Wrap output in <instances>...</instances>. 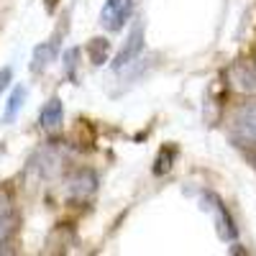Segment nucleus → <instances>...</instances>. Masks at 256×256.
<instances>
[{"instance_id":"f257e3e1","label":"nucleus","mask_w":256,"mask_h":256,"mask_svg":"<svg viewBox=\"0 0 256 256\" xmlns=\"http://www.w3.org/2000/svg\"><path fill=\"white\" fill-rule=\"evenodd\" d=\"M230 136L241 146H256V102H244L233 113L230 120Z\"/></svg>"},{"instance_id":"f03ea898","label":"nucleus","mask_w":256,"mask_h":256,"mask_svg":"<svg viewBox=\"0 0 256 256\" xmlns=\"http://www.w3.org/2000/svg\"><path fill=\"white\" fill-rule=\"evenodd\" d=\"M98 192V174L92 169H80L67 180V198L72 202H84Z\"/></svg>"},{"instance_id":"7ed1b4c3","label":"nucleus","mask_w":256,"mask_h":256,"mask_svg":"<svg viewBox=\"0 0 256 256\" xmlns=\"http://www.w3.org/2000/svg\"><path fill=\"white\" fill-rule=\"evenodd\" d=\"M18 228V212H16V202H13V195L0 187V248H3Z\"/></svg>"},{"instance_id":"20e7f679","label":"nucleus","mask_w":256,"mask_h":256,"mask_svg":"<svg viewBox=\"0 0 256 256\" xmlns=\"http://www.w3.org/2000/svg\"><path fill=\"white\" fill-rule=\"evenodd\" d=\"M144 49V24H136L131 31H128V38H126V44L120 46V52L116 54L113 59V70H123V67H131V64L136 62V56L141 54Z\"/></svg>"},{"instance_id":"39448f33","label":"nucleus","mask_w":256,"mask_h":256,"mask_svg":"<svg viewBox=\"0 0 256 256\" xmlns=\"http://www.w3.org/2000/svg\"><path fill=\"white\" fill-rule=\"evenodd\" d=\"M131 8H134V0H105V6L100 10V24L108 31L123 28L126 18L131 16Z\"/></svg>"},{"instance_id":"423d86ee","label":"nucleus","mask_w":256,"mask_h":256,"mask_svg":"<svg viewBox=\"0 0 256 256\" xmlns=\"http://www.w3.org/2000/svg\"><path fill=\"white\" fill-rule=\"evenodd\" d=\"M228 80H230L233 90H238L244 95H256V70L251 64H246V62L233 64L228 72Z\"/></svg>"},{"instance_id":"0eeeda50","label":"nucleus","mask_w":256,"mask_h":256,"mask_svg":"<svg viewBox=\"0 0 256 256\" xmlns=\"http://www.w3.org/2000/svg\"><path fill=\"white\" fill-rule=\"evenodd\" d=\"M64 120V105L59 98H52L44 108H41V116H38V123L41 128H46V131H54V128H59Z\"/></svg>"},{"instance_id":"6e6552de","label":"nucleus","mask_w":256,"mask_h":256,"mask_svg":"<svg viewBox=\"0 0 256 256\" xmlns=\"http://www.w3.org/2000/svg\"><path fill=\"white\" fill-rule=\"evenodd\" d=\"M56 52H59V41H56V36H54V38H49L46 44L36 46V49H34V59H31V70H34V72L46 70L49 64L56 59Z\"/></svg>"},{"instance_id":"1a4fd4ad","label":"nucleus","mask_w":256,"mask_h":256,"mask_svg":"<svg viewBox=\"0 0 256 256\" xmlns=\"http://www.w3.org/2000/svg\"><path fill=\"white\" fill-rule=\"evenodd\" d=\"M62 154H56L54 148H44L36 159H34V166L41 172V177H54L62 172Z\"/></svg>"},{"instance_id":"9d476101","label":"nucleus","mask_w":256,"mask_h":256,"mask_svg":"<svg viewBox=\"0 0 256 256\" xmlns=\"http://www.w3.org/2000/svg\"><path fill=\"white\" fill-rule=\"evenodd\" d=\"M216 212H218V216H216V223H218V236H220L223 241H233V238L238 236V233H236V226H233L230 212H228V210H226V205H223V202H218V200H216Z\"/></svg>"},{"instance_id":"9b49d317","label":"nucleus","mask_w":256,"mask_h":256,"mask_svg":"<svg viewBox=\"0 0 256 256\" xmlns=\"http://www.w3.org/2000/svg\"><path fill=\"white\" fill-rule=\"evenodd\" d=\"M108 54H110V41L108 38H92L90 44H88V56L90 62L95 64V67H100V64L108 62Z\"/></svg>"},{"instance_id":"f8f14e48","label":"nucleus","mask_w":256,"mask_h":256,"mask_svg":"<svg viewBox=\"0 0 256 256\" xmlns=\"http://www.w3.org/2000/svg\"><path fill=\"white\" fill-rule=\"evenodd\" d=\"M26 88H16L13 92H10V98H8V105H6V113H3V120L6 123H10L16 116H18V110L24 108V100H26Z\"/></svg>"},{"instance_id":"ddd939ff","label":"nucleus","mask_w":256,"mask_h":256,"mask_svg":"<svg viewBox=\"0 0 256 256\" xmlns=\"http://www.w3.org/2000/svg\"><path fill=\"white\" fill-rule=\"evenodd\" d=\"M77 56H80V49H67V54H64V72H67V77H70V80H74Z\"/></svg>"},{"instance_id":"4468645a","label":"nucleus","mask_w":256,"mask_h":256,"mask_svg":"<svg viewBox=\"0 0 256 256\" xmlns=\"http://www.w3.org/2000/svg\"><path fill=\"white\" fill-rule=\"evenodd\" d=\"M10 80H13V70H10V67H3V70H0V95L6 92V88L10 84Z\"/></svg>"}]
</instances>
